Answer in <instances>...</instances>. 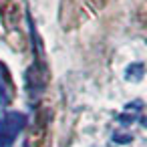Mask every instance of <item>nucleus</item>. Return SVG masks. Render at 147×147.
<instances>
[{"instance_id":"f257e3e1","label":"nucleus","mask_w":147,"mask_h":147,"mask_svg":"<svg viewBox=\"0 0 147 147\" xmlns=\"http://www.w3.org/2000/svg\"><path fill=\"white\" fill-rule=\"evenodd\" d=\"M24 125H26V117L22 113H18V111H8V113H4L2 119H0V129L6 131L12 137H16L24 129Z\"/></svg>"},{"instance_id":"f03ea898","label":"nucleus","mask_w":147,"mask_h":147,"mask_svg":"<svg viewBox=\"0 0 147 147\" xmlns=\"http://www.w3.org/2000/svg\"><path fill=\"white\" fill-rule=\"evenodd\" d=\"M127 75H129V77H133V81H139V79L143 77V65H141V63L131 65V67L127 69Z\"/></svg>"},{"instance_id":"7ed1b4c3","label":"nucleus","mask_w":147,"mask_h":147,"mask_svg":"<svg viewBox=\"0 0 147 147\" xmlns=\"http://www.w3.org/2000/svg\"><path fill=\"white\" fill-rule=\"evenodd\" d=\"M2 69V67H0ZM4 83H6V79H2V73H0V107L2 105H6L8 103V91H6V87H4Z\"/></svg>"},{"instance_id":"20e7f679","label":"nucleus","mask_w":147,"mask_h":147,"mask_svg":"<svg viewBox=\"0 0 147 147\" xmlns=\"http://www.w3.org/2000/svg\"><path fill=\"white\" fill-rule=\"evenodd\" d=\"M12 143H14V137L0 129V147H12Z\"/></svg>"}]
</instances>
